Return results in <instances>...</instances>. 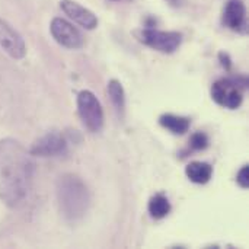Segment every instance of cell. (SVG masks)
<instances>
[{"label": "cell", "mask_w": 249, "mask_h": 249, "mask_svg": "<svg viewBox=\"0 0 249 249\" xmlns=\"http://www.w3.org/2000/svg\"><path fill=\"white\" fill-rule=\"evenodd\" d=\"M35 163L31 153L13 139L0 140V200L19 209L28 198L34 182Z\"/></svg>", "instance_id": "6da1fadb"}, {"label": "cell", "mask_w": 249, "mask_h": 249, "mask_svg": "<svg viewBox=\"0 0 249 249\" xmlns=\"http://www.w3.org/2000/svg\"><path fill=\"white\" fill-rule=\"evenodd\" d=\"M57 203L61 216L69 223L80 222L90 207V193L83 179L74 174H64L55 184Z\"/></svg>", "instance_id": "7a4b0ae2"}, {"label": "cell", "mask_w": 249, "mask_h": 249, "mask_svg": "<svg viewBox=\"0 0 249 249\" xmlns=\"http://www.w3.org/2000/svg\"><path fill=\"white\" fill-rule=\"evenodd\" d=\"M77 111L85 127L92 133H99L104 127V109L98 98L90 90L77 95Z\"/></svg>", "instance_id": "3957f363"}, {"label": "cell", "mask_w": 249, "mask_h": 249, "mask_svg": "<svg viewBox=\"0 0 249 249\" xmlns=\"http://www.w3.org/2000/svg\"><path fill=\"white\" fill-rule=\"evenodd\" d=\"M137 39L143 42L144 45L160 51L171 54L177 51L182 42V35L179 32L172 31H158V29H140L134 32Z\"/></svg>", "instance_id": "277c9868"}, {"label": "cell", "mask_w": 249, "mask_h": 249, "mask_svg": "<svg viewBox=\"0 0 249 249\" xmlns=\"http://www.w3.org/2000/svg\"><path fill=\"white\" fill-rule=\"evenodd\" d=\"M69 143L66 137L58 131H50L39 137L31 147L29 153L31 156H39V158H54L61 156L67 153Z\"/></svg>", "instance_id": "5b68a950"}, {"label": "cell", "mask_w": 249, "mask_h": 249, "mask_svg": "<svg viewBox=\"0 0 249 249\" xmlns=\"http://www.w3.org/2000/svg\"><path fill=\"white\" fill-rule=\"evenodd\" d=\"M53 38L66 48L77 50L83 47V36L80 31L63 18H54L50 25Z\"/></svg>", "instance_id": "8992f818"}, {"label": "cell", "mask_w": 249, "mask_h": 249, "mask_svg": "<svg viewBox=\"0 0 249 249\" xmlns=\"http://www.w3.org/2000/svg\"><path fill=\"white\" fill-rule=\"evenodd\" d=\"M212 96L219 105L229 108V109L239 108L244 101V95L238 83L229 79L217 80L212 88Z\"/></svg>", "instance_id": "52a82bcc"}, {"label": "cell", "mask_w": 249, "mask_h": 249, "mask_svg": "<svg viewBox=\"0 0 249 249\" xmlns=\"http://www.w3.org/2000/svg\"><path fill=\"white\" fill-rule=\"evenodd\" d=\"M0 47L15 60H20L26 54L23 38L3 19H0Z\"/></svg>", "instance_id": "ba28073f"}, {"label": "cell", "mask_w": 249, "mask_h": 249, "mask_svg": "<svg viewBox=\"0 0 249 249\" xmlns=\"http://www.w3.org/2000/svg\"><path fill=\"white\" fill-rule=\"evenodd\" d=\"M60 7L70 19H73L85 29H95L98 26V18L93 15V12H90L85 6L73 0H63L60 3Z\"/></svg>", "instance_id": "9c48e42d"}, {"label": "cell", "mask_w": 249, "mask_h": 249, "mask_svg": "<svg viewBox=\"0 0 249 249\" xmlns=\"http://www.w3.org/2000/svg\"><path fill=\"white\" fill-rule=\"evenodd\" d=\"M223 23L233 29L244 32L247 29V10L242 1L239 0H231L223 12Z\"/></svg>", "instance_id": "30bf717a"}, {"label": "cell", "mask_w": 249, "mask_h": 249, "mask_svg": "<svg viewBox=\"0 0 249 249\" xmlns=\"http://www.w3.org/2000/svg\"><path fill=\"white\" fill-rule=\"evenodd\" d=\"M185 174L194 184H207L212 179L213 168L206 162H191L187 166Z\"/></svg>", "instance_id": "8fae6325"}, {"label": "cell", "mask_w": 249, "mask_h": 249, "mask_svg": "<svg viewBox=\"0 0 249 249\" xmlns=\"http://www.w3.org/2000/svg\"><path fill=\"white\" fill-rule=\"evenodd\" d=\"M159 124L169 130L172 134H184L188 131L191 121L187 117H179V115H174V114H163L159 118Z\"/></svg>", "instance_id": "7c38bea8"}, {"label": "cell", "mask_w": 249, "mask_h": 249, "mask_svg": "<svg viewBox=\"0 0 249 249\" xmlns=\"http://www.w3.org/2000/svg\"><path fill=\"white\" fill-rule=\"evenodd\" d=\"M107 90H108L112 107L115 108L117 114L123 118L124 112H125V92H124V88H123L121 82L115 80V79L109 80Z\"/></svg>", "instance_id": "4fadbf2b"}, {"label": "cell", "mask_w": 249, "mask_h": 249, "mask_svg": "<svg viewBox=\"0 0 249 249\" xmlns=\"http://www.w3.org/2000/svg\"><path fill=\"white\" fill-rule=\"evenodd\" d=\"M171 212V203L163 194H156L149 201V213L153 219L160 220L166 217Z\"/></svg>", "instance_id": "5bb4252c"}, {"label": "cell", "mask_w": 249, "mask_h": 249, "mask_svg": "<svg viewBox=\"0 0 249 249\" xmlns=\"http://www.w3.org/2000/svg\"><path fill=\"white\" fill-rule=\"evenodd\" d=\"M190 146L193 150H204L207 146H209V137L206 133H196L191 136V140H190Z\"/></svg>", "instance_id": "9a60e30c"}, {"label": "cell", "mask_w": 249, "mask_h": 249, "mask_svg": "<svg viewBox=\"0 0 249 249\" xmlns=\"http://www.w3.org/2000/svg\"><path fill=\"white\" fill-rule=\"evenodd\" d=\"M236 182L239 184V187L242 188H248L249 187V166L245 165L239 172H238V177H236Z\"/></svg>", "instance_id": "2e32d148"}, {"label": "cell", "mask_w": 249, "mask_h": 249, "mask_svg": "<svg viewBox=\"0 0 249 249\" xmlns=\"http://www.w3.org/2000/svg\"><path fill=\"white\" fill-rule=\"evenodd\" d=\"M219 58H220L223 67H226V69L231 67V58H229V55H228L226 53H220V54H219Z\"/></svg>", "instance_id": "e0dca14e"}, {"label": "cell", "mask_w": 249, "mask_h": 249, "mask_svg": "<svg viewBox=\"0 0 249 249\" xmlns=\"http://www.w3.org/2000/svg\"><path fill=\"white\" fill-rule=\"evenodd\" d=\"M171 4H174V6H179L181 4V0H168Z\"/></svg>", "instance_id": "ac0fdd59"}]
</instances>
